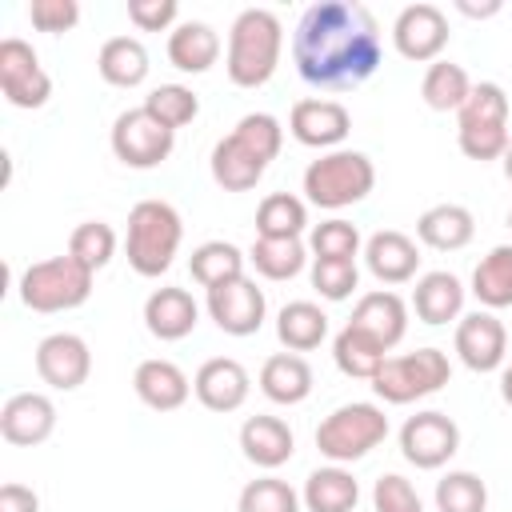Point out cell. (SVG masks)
I'll list each match as a JSON object with an SVG mask.
<instances>
[{
    "mask_svg": "<svg viewBox=\"0 0 512 512\" xmlns=\"http://www.w3.org/2000/svg\"><path fill=\"white\" fill-rule=\"evenodd\" d=\"M472 296L488 312L512 308V244H496L488 256H480L472 268Z\"/></svg>",
    "mask_w": 512,
    "mask_h": 512,
    "instance_id": "cell-32",
    "label": "cell"
},
{
    "mask_svg": "<svg viewBox=\"0 0 512 512\" xmlns=\"http://www.w3.org/2000/svg\"><path fill=\"white\" fill-rule=\"evenodd\" d=\"M232 136L256 156V160H276L280 156V148H284V128H280V120L272 116V112H248V116H240L236 120V128H232Z\"/></svg>",
    "mask_w": 512,
    "mask_h": 512,
    "instance_id": "cell-43",
    "label": "cell"
},
{
    "mask_svg": "<svg viewBox=\"0 0 512 512\" xmlns=\"http://www.w3.org/2000/svg\"><path fill=\"white\" fill-rule=\"evenodd\" d=\"M300 500H304L308 512H356L360 484L344 464H328V468L308 472Z\"/></svg>",
    "mask_w": 512,
    "mask_h": 512,
    "instance_id": "cell-27",
    "label": "cell"
},
{
    "mask_svg": "<svg viewBox=\"0 0 512 512\" xmlns=\"http://www.w3.org/2000/svg\"><path fill=\"white\" fill-rule=\"evenodd\" d=\"M184 240V220L168 200H140L128 212V236H124V252H128V268L136 276H164L180 252Z\"/></svg>",
    "mask_w": 512,
    "mask_h": 512,
    "instance_id": "cell-3",
    "label": "cell"
},
{
    "mask_svg": "<svg viewBox=\"0 0 512 512\" xmlns=\"http://www.w3.org/2000/svg\"><path fill=\"white\" fill-rule=\"evenodd\" d=\"M476 236V216L464 204H432L416 220V240L436 252H460Z\"/></svg>",
    "mask_w": 512,
    "mask_h": 512,
    "instance_id": "cell-24",
    "label": "cell"
},
{
    "mask_svg": "<svg viewBox=\"0 0 512 512\" xmlns=\"http://www.w3.org/2000/svg\"><path fill=\"white\" fill-rule=\"evenodd\" d=\"M56 428V404L44 392H16L0 408V436L16 448H36Z\"/></svg>",
    "mask_w": 512,
    "mask_h": 512,
    "instance_id": "cell-17",
    "label": "cell"
},
{
    "mask_svg": "<svg viewBox=\"0 0 512 512\" xmlns=\"http://www.w3.org/2000/svg\"><path fill=\"white\" fill-rule=\"evenodd\" d=\"M0 512H40V496H36L28 484L8 480V484L0 488Z\"/></svg>",
    "mask_w": 512,
    "mask_h": 512,
    "instance_id": "cell-49",
    "label": "cell"
},
{
    "mask_svg": "<svg viewBox=\"0 0 512 512\" xmlns=\"http://www.w3.org/2000/svg\"><path fill=\"white\" fill-rule=\"evenodd\" d=\"M388 436V416L380 404H368V400H352V404H340L332 408L320 428H316V448L324 460L332 464H352V460H364L372 448H380Z\"/></svg>",
    "mask_w": 512,
    "mask_h": 512,
    "instance_id": "cell-5",
    "label": "cell"
},
{
    "mask_svg": "<svg viewBox=\"0 0 512 512\" xmlns=\"http://www.w3.org/2000/svg\"><path fill=\"white\" fill-rule=\"evenodd\" d=\"M148 48L136 40V36H112L100 44V56H96V72L104 76V84L112 88H136L148 80Z\"/></svg>",
    "mask_w": 512,
    "mask_h": 512,
    "instance_id": "cell-28",
    "label": "cell"
},
{
    "mask_svg": "<svg viewBox=\"0 0 512 512\" xmlns=\"http://www.w3.org/2000/svg\"><path fill=\"white\" fill-rule=\"evenodd\" d=\"M508 228H512V208H508Z\"/></svg>",
    "mask_w": 512,
    "mask_h": 512,
    "instance_id": "cell-53",
    "label": "cell"
},
{
    "mask_svg": "<svg viewBox=\"0 0 512 512\" xmlns=\"http://www.w3.org/2000/svg\"><path fill=\"white\" fill-rule=\"evenodd\" d=\"M364 264L380 284H408L420 268V248L412 236L384 228V232H372L364 240Z\"/></svg>",
    "mask_w": 512,
    "mask_h": 512,
    "instance_id": "cell-19",
    "label": "cell"
},
{
    "mask_svg": "<svg viewBox=\"0 0 512 512\" xmlns=\"http://www.w3.org/2000/svg\"><path fill=\"white\" fill-rule=\"evenodd\" d=\"M204 308L224 336H252V332H260V324L268 316L264 288H256V280H248V276H236L228 284L208 288Z\"/></svg>",
    "mask_w": 512,
    "mask_h": 512,
    "instance_id": "cell-11",
    "label": "cell"
},
{
    "mask_svg": "<svg viewBox=\"0 0 512 512\" xmlns=\"http://www.w3.org/2000/svg\"><path fill=\"white\" fill-rule=\"evenodd\" d=\"M36 376L56 392H76L92 376L88 340L76 332H52L36 344Z\"/></svg>",
    "mask_w": 512,
    "mask_h": 512,
    "instance_id": "cell-13",
    "label": "cell"
},
{
    "mask_svg": "<svg viewBox=\"0 0 512 512\" xmlns=\"http://www.w3.org/2000/svg\"><path fill=\"white\" fill-rule=\"evenodd\" d=\"M504 4L500 0H488V4H472V0H456V12H464V16H472V20H484V16H496Z\"/></svg>",
    "mask_w": 512,
    "mask_h": 512,
    "instance_id": "cell-50",
    "label": "cell"
},
{
    "mask_svg": "<svg viewBox=\"0 0 512 512\" xmlns=\"http://www.w3.org/2000/svg\"><path fill=\"white\" fill-rule=\"evenodd\" d=\"M300 496L288 480L280 476H260V480H248L240 488V500H236V512H300Z\"/></svg>",
    "mask_w": 512,
    "mask_h": 512,
    "instance_id": "cell-42",
    "label": "cell"
},
{
    "mask_svg": "<svg viewBox=\"0 0 512 512\" xmlns=\"http://www.w3.org/2000/svg\"><path fill=\"white\" fill-rule=\"evenodd\" d=\"M288 132L304 144V148H328L336 152L348 132H352V112L340 100H324V96H308L296 100L288 112Z\"/></svg>",
    "mask_w": 512,
    "mask_h": 512,
    "instance_id": "cell-14",
    "label": "cell"
},
{
    "mask_svg": "<svg viewBox=\"0 0 512 512\" xmlns=\"http://www.w3.org/2000/svg\"><path fill=\"white\" fill-rule=\"evenodd\" d=\"M132 388H136L140 404L152 408V412H176V408H184V400L192 396V380L184 376V368L172 364V360H160V356L136 364Z\"/></svg>",
    "mask_w": 512,
    "mask_h": 512,
    "instance_id": "cell-18",
    "label": "cell"
},
{
    "mask_svg": "<svg viewBox=\"0 0 512 512\" xmlns=\"http://www.w3.org/2000/svg\"><path fill=\"white\" fill-rule=\"evenodd\" d=\"M312 384H316L312 364L300 352H276L260 364V392L272 404H284V408L304 404L312 396Z\"/></svg>",
    "mask_w": 512,
    "mask_h": 512,
    "instance_id": "cell-23",
    "label": "cell"
},
{
    "mask_svg": "<svg viewBox=\"0 0 512 512\" xmlns=\"http://www.w3.org/2000/svg\"><path fill=\"white\" fill-rule=\"evenodd\" d=\"M192 392H196V400H200L208 412H236V408L248 400V392H252V376H248V368H244L240 360H232V356H212V360H204V364L196 368Z\"/></svg>",
    "mask_w": 512,
    "mask_h": 512,
    "instance_id": "cell-16",
    "label": "cell"
},
{
    "mask_svg": "<svg viewBox=\"0 0 512 512\" xmlns=\"http://www.w3.org/2000/svg\"><path fill=\"white\" fill-rule=\"evenodd\" d=\"M28 20H32L36 32L60 36V32H72V28H76L80 4H76V0H32V4H28Z\"/></svg>",
    "mask_w": 512,
    "mask_h": 512,
    "instance_id": "cell-47",
    "label": "cell"
},
{
    "mask_svg": "<svg viewBox=\"0 0 512 512\" xmlns=\"http://www.w3.org/2000/svg\"><path fill=\"white\" fill-rule=\"evenodd\" d=\"M188 272H192V280L208 292V288H216V284H228V280L244 276V252H240L236 244H228V240H204L200 248H192Z\"/></svg>",
    "mask_w": 512,
    "mask_h": 512,
    "instance_id": "cell-34",
    "label": "cell"
},
{
    "mask_svg": "<svg viewBox=\"0 0 512 512\" xmlns=\"http://www.w3.org/2000/svg\"><path fill=\"white\" fill-rule=\"evenodd\" d=\"M0 92L12 108H44L52 96V76L40 68V56L28 40H0Z\"/></svg>",
    "mask_w": 512,
    "mask_h": 512,
    "instance_id": "cell-10",
    "label": "cell"
},
{
    "mask_svg": "<svg viewBox=\"0 0 512 512\" xmlns=\"http://www.w3.org/2000/svg\"><path fill=\"white\" fill-rule=\"evenodd\" d=\"M356 284H360L356 260H312V288L324 300L340 304V300H348L356 292Z\"/></svg>",
    "mask_w": 512,
    "mask_h": 512,
    "instance_id": "cell-44",
    "label": "cell"
},
{
    "mask_svg": "<svg viewBox=\"0 0 512 512\" xmlns=\"http://www.w3.org/2000/svg\"><path fill=\"white\" fill-rule=\"evenodd\" d=\"M308 228V204L292 192H272L256 208V236L264 240H300Z\"/></svg>",
    "mask_w": 512,
    "mask_h": 512,
    "instance_id": "cell-33",
    "label": "cell"
},
{
    "mask_svg": "<svg viewBox=\"0 0 512 512\" xmlns=\"http://www.w3.org/2000/svg\"><path fill=\"white\" fill-rule=\"evenodd\" d=\"M500 164H504V180L512 184V140H508V148H504V156H500Z\"/></svg>",
    "mask_w": 512,
    "mask_h": 512,
    "instance_id": "cell-52",
    "label": "cell"
},
{
    "mask_svg": "<svg viewBox=\"0 0 512 512\" xmlns=\"http://www.w3.org/2000/svg\"><path fill=\"white\" fill-rule=\"evenodd\" d=\"M452 344H456L460 364L472 368V372H496L508 356V332L488 308H476V312L460 316Z\"/></svg>",
    "mask_w": 512,
    "mask_h": 512,
    "instance_id": "cell-15",
    "label": "cell"
},
{
    "mask_svg": "<svg viewBox=\"0 0 512 512\" xmlns=\"http://www.w3.org/2000/svg\"><path fill=\"white\" fill-rule=\"evenodd\" d=\"M472 92V80L460 64L452 60H436L424 68V80H420V96L432 112H460V104L468 100Z\"/></svg>",
    "mask_w": 512,
    "mask_h": 512,
    "instance_id": "cell-35",
    "label": "cell"
},
{
    "mask_svg": "<svg viewBox=\"0 0 512 512\" xmlns=\"http://www.w3.org/2000/svg\"><path fill=\"white\" fill-rule=\"evenodd\" d=\"M348 324L364 328L368 336H376V340L392 352V348L404 340V332H408V304H404L396 292L376 288V292H364V296L356 300Z\"/></svg>",
    "mask_w": 512,
    "mask_h": 512,
    "instance_id": "cell-22",
    "label": "cell"
},
{
    "mask_svg": "<svg viewBox=\"0 0 512 512\" xmlns=\"http://www.w3.org/2000/svg\"><path fill=\"white\" fill-rule=\"evenodd\" d=\"M332 360H336V368H340L344 376H352V380H372V376L380 372V364L388 360V348H384L376 336H368L364 328L344 324V328L336 332V340H332Z\"/></svg>",
    "mask_w": 512,
    "mask_h": 512,
    "instance_id": "cell-30",
    "label": "cell"
},
{
    "mask_svg": "<svg viewBox=\"0 0 512 512\" xmlns=\"http://www.w3.org/2000/svg\"><path fill=\"white\" fill-rule=\"evenodd\" d=\"M284 48V24L268 8H244L228 28V80L236 88H260L276 76Z\"/></svg>",
    "mask_w": 512,
    "mask_h": 512,
    "instance_id": "cell-2",
    "label": "cell"
},
{
    "mask_svg": "<svg viewBox=\"0 0 512 512\" xmlns=\"http://www.w3.org/2000/svg\"><path fill=\"white\" fill-rule=\"evenodd\" d=\"M508 112H512L508 108V92L496 80H480V84H472L468 100L460 104L456 128H488V124L508 128Z\"/></svg>",
    "mask_w": 512,
    "mask_h": 512,
    "instance_id": "cell-37",
    "label": "cell"
},
{
    "mask_svg": "<svg viewBox=\"0 0 512 512\" xmlns=\"http://www.w3.org/2000/svg\"><path fill=\"white\" fill-rule=\"evenodd\" d=\"M180 4L176 0H128V20L140 32H168L176 28Z\"/></svg>",
    "mask_w": 512,
    "mask_h": 512,
    "instance_id": "cell-48",
    "label": "cell"
},
{
    "mask_svg": "<svg viewBox=\"0 0 512 512\" xmlns=\"http://www.w3.org/2000/svg\"><path fill=\"white\" fill-rule=\"evenodd\" d=\"M372 508L376 512H424V500L412 488V480H404L400 472H384L372 484Z\"/></svg>",
    "mask_w": 512,
    "mask_h": 512,
    "instance_id": "cell-45",
    "label": "cell"
},
{
    "mask_svg": "<svg viewBox=\"0 0 512 512\" xmlns=\"http://www.w3.org/2000/svg\"><path fill=\"white\" fill-rule=\"evenodd\" d=\"M276 336L288 352H312L328 336V312L312 300H292L276 316Z\"/></svg>",
    "mask_w": 512,
    "mask_h": 512,
    "instance_id": "cell-31",
    "label": "cell"
},
{
    "mask_svg": "<svg viewBox=\"0 0 512 512\" xmlns=\"http://www.w3.org/2000/svg\"><path fill=\"white\" fill-rule=\"evenodd\" d=\"M68 256L80 260L88 272H100L116 256V232H112V224H104V220L76 224L72 236H68Z\"/></svg>",
    "mask_w": 512,
    "mask_h": 512,
    "instance_id": "cell-40",
    "label": "cell"
},
{
    "mask_svg": "<svg viewBox=\"0 0 512 512\" xmlns=\"http://www.w3.org/2000/svg\"><path fill=\"white\" fill-rule=\"evenodd\" d=\"M92 276L80 260L72 256H52V260H36L20 272V300L32 312H72L92 296Z\"/></svg>",
    "mask_w": 512,
    "mask_h": 512,
    "instance_id": "cell-6",
    "label": "cell"
},
{
    "mask_svg": "<svg viewBox=\"0 0 512 512\" xmlns=\"http://www.w3.org/2000/svg\"><path fill=\"white\" fill-rule=\"evenodd\" d=\"M500 400H504V404L512 408V364H508V368L500 372Z\"/></svg>",
    "mask_w": 512,
    "mask_h": 512,
    "instance_id": "cell-51",
    "label": "cell"
},
{
    "mask_svg": "<svg viewBox=\"0 0 512 512\" xmlns=\"http://www.w3.org/2000/svg\"><path fill=\"white\" fill-rule=\"evenodd\" d=\"M488 484L476 472H448L436 480V512H484Z\"/></svg>",
    "mask_w": 512,
    "mask_h": 512,
    "instance_id": "cell-41",
    "label": "cell"
},
{
    "mask_svg": "<svg viewBox=\"0 0 512 512\" xmlns=\"http://www.w3.org/2000/svg\"><path fill=\"white\" fill-rule=\"evenodd\" d=\"M240 452H244L248 464L272 472V468H280V464L292 460L296 436H292V428H288L280 416L260 412V416H248V420L240 424Z\"/></svg>",
    "mask_w": 512,
    "mask_h": 512,
    "instance_id": "cell-20",
    "label": "cell"
},
{
    "mask_svg": "<svg viewBox=\"0 0 512 512\" xmlns=\"http://www.w3.org/2000/svg\"><path fill=\"white\" fill-rule=\"evenodd\" d=\"M308 248H312V260H356L360 256V228L352 220H320L312 224L308 232Z\"/></svg>",
    "mask_w": 512,
    "mask_h": 512,
    "instance_id": "cell-39",
    "label": "cell"
},
{
    "mask_svg": "<svg viewBox=\"0 0 512 512\" xmlns=\"http://www.w3.org/2000/svg\"><path fill=\"white\" fill-rule=\"evenodd\" d=\"M208 168H212V180L224 188V192H248V188H256L260 184V176H264V160H256L232 132L224 136V140H216V148H212V160H208Z\"/></svg>",
    "mask_w": 512,
    "mask_h": 512,
    "instance_id": "cell-29",
    "label": "cell"
},
{
    "mask_svg": "<svg viewBox=\"0 0 512 512\" xmlns=\"http://www.w3.org/2000/svg\"><path fill=\"white\" fill-rule=\"evenodd\" d=\"M384 60L380 20L360 0H320L292 32L296 76L324 92H348L376 76Z\"/></svg>",
    "mask_w": 512,
    "mask_h": 512,
    "instance_id": "cell-1",
    "label": "cell"
},
{
    "mask_svg": "<svg viewBox=\"0 0 512 512\" xmlns=\"http://www.w3.org/2000/svg\"><path fill=\"white\" fill-rule=\"evenodd\" d=\"M200 324V304L192 300L188 288H156L144 300V328L156 340H184Z\"/></svg>",
    "mask_w": 512,
    "mask_h": 512,
    "instance_id": "cell-21",
    "label": "cell"
},
{
    "mask_svg": "<svg viewBox=\"0 0 512 512\" xmlns=\"http://www.w3.org/2000/svg\"><path fill=\"white\" fill-rule=\"evenodd\" d=\"M376 188V164L356 148L324 152L304 168V196L316 208L340 212L348 204H360Z\"/></svg>",
    "mask_w": 512,
    "mask_h": 512,
    "instance_id": "cell-4",
    "label": "cell"
},
{
    "mask_svg": "<svg viewBox=\"0 0 512 512\" xmlns=\"http://www.w3.org/2000/svg\"><path fill=\"white\" fill-rule=\"evenodd\" d=\"M508 140H512V132H508V128H496V124H488V128H456L460 152H464L468 160H480V164L500 160L504 148H508Z\"/></svg>",
    "mask_w": 512,
    "mask_h": 512,
    "instance_id": "cell-46",
    "label": "cell"
},
{
    "mask_svg": "<svg viewBox=\"0 0 512 512\" xmlns=\"http://www.w3.org/2000/svg\"><path fill=\"white\" fill-rule=\"evenodd\" d=\"M144 112L176 132V128H184V124H192L200 116V96L192 88H184V84H160V88H152L144 96Z\"/></svg>",
    "mask_w": 512,
    "mask_h": 512,
    "instance_id": "cell-38",
    "label": "cell"
},
{
    "mask_svg": "<svg viewBox=\"0 0 512 512\" xmlns=\"http://www.w3.org/2000/svg\"><path fill=\"white\" fill-rule=\"evenodd\" d=\"M400 452L412 468H424V472L444 468L460 452V428L448 412H436V408L416 412L400 424Z\"/></svg>",
    "mask_w": 512,
    "mask_h": 512,
    "instance_id": "cell-9",
    "label": "cell"
},
{
    "mask_svg": "<svg viewBox=\"0 0 512 512\" xmlns=\"http://www.w3.org/2000/svg\"><path fill=\"white\" fill-rule=\"evenodd\" d=\"M108 140H112L116 160L128 164V168H156V164H164V160L172 156V148H176V132L164 128L160 120H152V116L144 112V104L120 112V116L112 120V136H108Z\"/></svg>",
    "mask_w": 512,
    "mask_h": 512,
    "instance_id": "cell-8",
    "label": "cell"
},
{
    "mask_svg": "<svg viewBox=\"0 0 512 512\" xmlns=\"http://www.w3.org/2000/svg\"><path fill=\"white\" fill-rule=\"evenodd\" d=\"M248 260L264 280H292V276L304 272L308 248L300 240H264V236H256L252 248H248Z\"/></svg>",
    "mask_w": 512,
    "mask_h": 512,
    "instance_id": "cell-36",
    "label": "cell"
},
{
    "mask_svg": "<svg viewBox=\"0 0 512 512\" xmlns=\"http://www.w3.org/2000/svg\"><path fill=\"white\" fill-rule=\"evenodd\" d=\"M448 16L436 4H408L392 20V44L412 64H436L448 48Z\"/></svg>",
    "mask_w": 512,
    "mask_h": 512,
    "instance_id": "cell-12",
    "label": "cell"
},
{
    "mask_svg": "<svg viewBox=\"0 0 512 512\" xmlns=\"http://www.w3.org/2000/svg\"><path fill=\"white\" fill-rule=\"evenodd\" d=\"M412 312L424 324H432V328H440L448 320H460V312H464V284H460V276H452L444 268L424 272L416 280V288H412Z\"/></svg>",
    "mask_w": 512,
    "mask_h": 512,
    "instance_id": "cell-25",
    "label": "cell"
},
{
    "mask_svg": "<svg viewBox=\"0 0 512 512\" xmlns=\"http://www.w3.org/2000/svg\"><path fill=\"white\" fill-rule=\"evenodd\" d=\"M448 380H452L448 356L440 348H416L404 356H388L368 384L384 404H412L440 392Z\"/></svg>",
    "mask_w": 512,
    "mask_h": 512,
    "instance_id": "cell-7",
    "label": "cell"
},
{
    "mask_svg": "<svg viewBox=\"0 0 512 512\" xmlns=\"http://www.w3.org/2000/svg\"><path fill=\"white\" fill-rule=\"evenodd\" d=\"M216 60H220V36H216L212 24H204V20H180L168 32V64L172 68L200 76Z\"/></svg>",
    "mask_w": 512,
    "mask_h": 512,
    "instance_id": "cell-26",
    "label": "cell"
}]
</instances>
